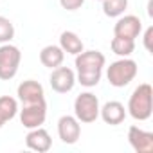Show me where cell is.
<instances>
[{
  "instance_id": "6da1fadb",
  "label": "cell",
  "mask_w": 153,
  "mask_h": 153,
  "mask_svg": "<svg viewBox=\"0 0 153 153\" xmlns=\"http://www.w3.org/2000/svg\"><path fill=\"white\" fill-rule=\"evenodd\" d=\"M106 58L99 51H81L76 54V81L81 83L87 88L96 87L101 81L103 68H105Z\"/></svg>"
},
{
  "instance_id": "7a4b0ae2",
  "label": "cell",
  "mask_w": 153,
  "mask_h": 153,
  "mask_svg": "<svg viewBox=\"0 0 153 153\" xmlns=\"http://www.w3.org/2000/svg\"><path fill=\"white\" fill-rule=\"evenodd\" d=\"M153 112V88L149 83H140L130 96L128 114L135 121H148Z\"/></svg>"
},
{
  "instance_id": "3957f363",
  "label": "cell",
  "mask_w": 153,
  "mask_h": 153,
  "mask_svg": "<svg viewBox=\"0 0 153 153\" xmlns=\"http://www.w3.org/2000/svg\"><path fill=\"white\" fill-rule=\"evenodd\" d=\"M137 63L130 58H121L114 63H110V67L106 68V78L108 83L115 88H123L126 85H130L135 76H137Z\"/></svg>"
},
{
  "instance_id": "277c9868",
  "label": "cell",
  "mask_w": 153,
  "mask_h": 153,
  "mask_svg": "<svg viewBox=\"0 0 153 153\" xmlns=\"http://www.w3.org/2000/svg\"><path fill=\"white\" fill-rule=\"evenodd\" d=\"M22 61V52L16 45L2 43L0 45V79L9 81L18 74V67Z\"/></svg>"
},
{
  "instance_id": "5b68a950",
  "label": "cell",
  "mask_w": 153,
  "mask_h": 153,
  "mask_svg": "<svg viewBox=\"0 0 153 153\" xmlns=\"http://www.w3.org/2000/svg\"><path fill=\"white\" fill-rule=\"evenodd\" d=\"M99 99L92 92H83L74 101V117L79 123H94L99 117Z\"/></svg>"
},
{
  "instance_id": "8992f818",
  "label": "cell",
  "mask_w": 153,
  "mask_h": 153,
  "mask_svg": "<svg viewBox=\"0 0 153 153\" xmlns=\"http://www.w3.org/2000/svg\"><path fill=\"white\" fill-rule=\"evenodd\" d=\"M49 83H51V88L58 94H67L74 88L76 85V72L68 67H56L52 68V74L49 78Z\"/></svg>"
},
{
  "instance_id": "52a82bcc",
  "label": "cell",
  "mask_w": 153,
  "mask_h": 153,
  "mask_svg": "<svg viewBox=\"0 0 153 153\" xmlns=\"http://www.w3.org/2000/svg\"><path fill=\"white\" fill-rule=\"evenodd\" d=\"M47 117V103H36V105H24L20 110V123L27 128H38L45 123Z\"/></svg>"
},
{
  "instance_id": "ba28073f",
  "label": "cell",
  "mask_w": 153,
  "mask_h": 153,
  "mask_svg": "<svg viewBox=\"0 0 153 153\" xmlns=\"http://www.w3.org/2000/svg\"><path fill=\"white\" fill-rule=\"evenodd\" d=\"M58 135L63 144H76L81 137V124L74 115H61L58 121Z\"/></svg>"
},
{
  "instance_id": "9c48e42d",
  "label": "cell",
  "mask_w": 153,
  "mask_h": 153,
  "mask_svg": "<svg viewBox=\"0 0 153 153\" xmlns=\"http://www.w3.org/2000/svg\"><path fill=\"white\" fill-rule=\"evenodd\" d=\"M16 96L22 101V105H36V103H47L45 101V92L43 87L34 81V79H27L22 81L16 88Z\"/></svg>"
},
{
  "instance_id": "30bf717a",
  "label": "cell",
  "mask_w": 153,
  "mask_h": 153,
  "mask_svg": "<svg viewBox=\"0 0 153 153\" xmlns=\"http://www.w3.org/2000/svg\"><path fill=\"white\" fill-rule=\"evenodd\" d=\"M142 31V22L139 16L135 15H124L121 16L115 25H114V36H121V38H130L135 40Z\"/></svg>"
},
{
  "instance_id": "8fae6325",
  "label": "cell",
  "mask_w": 153,
  "mask_h": 153,
  "mask_svg": "<svg viewBox=\"0 0 153 153\" xmlns=\"http://www.w3.org/2000/svg\"><path fill=\"white\" fill-rule=\"evenodd\" d=\"M128 142L137 153H151L153 151V133L146 131L139 126H130Z\"/></svg>"
},
{
  "instance_id": "7c38bea8",
  "label": "cell",
  "mask_w": 153,
  "mask_h": 153,
  "mask_svg": "<svg viewBox=\"0 0 153 153\" xmlns=\"http://www.w3.org/2000/svg\"><path fill=\"white\" fill-rule=\"evenodd\" d=\"M25 144H27V148L33 149V151L45 153V151L51 149L52 139H51V135H49V131H47L45 128L38 126V128L29 130V133L25 135Z\"/></svg>"
},
{
  "instance_id": "4fadbf2b",
  "label": "cell",
  "mask_w": 153,
  "mask_h": 153,
  "mask_svg": "<svg viewBox=\"0 0 153 153\" xmlns=\"http://www.w3.org/2000/svg\"><path fill=\"white\" fill-rule=\"evenodd\" d=\"M99 115H101V119L106 124L117 126V124H121L126 119V108L119 101H108V103H105L99 108Z\"/></svg>"
},
{
  "instance_id": "5bb4252c",
  "label": "cell",
  "mask_w": 153,
  "mask_h": 153,
  "mask_svg": "<svg viewBox=\"0 0 153 153\" xmlns=\"http://www.w3.org/2000/svg\"><path fill=\"white\" fill-rule=\"evenodd\" d=\"M63 59H65V52H63V49L59 45H47V47H43L40 51V61H42V65L47 67V68H51V70L56 68V67H59L63 63Z\"/></svg>"
},
{
  "instance_id": "9a60e30c",
  "label": "cell",
  "mask_w": 153,
  "mask_h": 153,
  "mask_svg": "<svg viewBox=\"0 0 153 153\" xmlns=\"http://www.w3.org/2000/svg\"><path fill=\"white\" fill-rule=\"evenodd\" d=\"M59 47L63 49V52L67 54H79L81 51H85L81 38L76 34L74 31H63L59 36Z\"/></svg>"
},
{
  "instance_id": "2e32d148",
  "label": "cell",
  "mask_w": 153,
  "mask_h": 153,
  "mask_svg": "<svg viewBox=\"0 0 153 153\" xmlns=\"http://www.w3.org/2000/svg\"><path fill=\"white\" fill-rule=\"evenodd\" d=\"M18 114V101L11 96H2L0 97V128L7 121L15 119Z\"/></svg>"
},
{
  "instance_id": "e0dca14e",
  "label": "cell",
  "mask_w": 153,
  "mask_h": 153,
  "mask_svg": "<svg viewBox=\"0 0 153 153\" xmlns=\"http://www.w3.org/2000/svg\"><path fill=\"white\" fill-rule=\"evenodd\" d=\"M110 49H112L114 54H117V56H121V58H128V56H131V52L135 51V40L114 36L112 42H110Z\"/></svg>"
},
{
  "instance_id": "ac0fdd59",
  "label": "cell",
  "mask_w": 153,
  "mask_h": 153,
  "mask_svg": "<svg viewBox=\"0 0 153 153\" xmlns=\"http://www.w3.org/2000/svg\"><path fill=\"white\" fill-rule=\"evenodd\" d=\"M128 7V0H103V13L110 18L121 16Z\"/></svg>"
},
{
  "instance_id": "d6986e66",
  "label": "cell",
  "mask_w": 153,
  "mask_h": 153,
  "mask_svg": "<svg viewBox=\"0 0 153 153\" xmlns=\"http://www.w3.org/2000/svg\"><path fill=\"white\" fill-rule=\"evenodd\" d=\"M15 38V25L9 18L0 16V43H9Z\"/></svg>"
},
{
  "instance_id": "ffe728a7",
  "label": "cell",
  "mask_w": 153,
  "mask_h": 153,
  "mask_svg": "<svg viewBox=\"0 0 153 153\" xmlns=\"http://www.w3.org/2000/svg\"><path fill=\"white\" fill-rule=\"evenodd\" d=\"M59 4L63 9L67 11H78L83 4H85V0H59Z\"/></svg>"
},
{
  "instance_id": "44dd1931",
  "label": "cell",
  "mask_w": 153,
  "mask_h": 153,
  "mask_svg": "<svg viewBox=\"0 0 153 153\" xmlns=\"http://www.w3.org/2000/svg\"><path fill=\"white\" fill-rule=\"evenodd\" d=\"M151 40H153V27H148L146 33H144V47H146L148 52L153 51V47H151Z\"/></svg>"
},
{
  "instance_id": "7402d4cb",
  "label": "cell",
  "mask_w": 153,
  "mask_h": 153,
  "mask_svg": "<svg viewBox=\"0 0 153 153\" xmlns=\"http://www.w3.org/2000/svg\"><path fill=\"white\" fill-rule=\"evenodd\" d=\"M101 2H103V0H101Z\"/></svg>"
}]
</instances>
